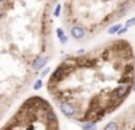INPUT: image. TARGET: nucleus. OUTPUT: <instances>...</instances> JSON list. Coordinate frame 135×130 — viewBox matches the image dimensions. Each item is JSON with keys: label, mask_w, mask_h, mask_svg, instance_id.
I'll use <instances>...</instances> for the list:
<instances>
[{"label": "nucleus", "mask_w": 135, "mask_h": 130, "mask_svg": "<svg viewBox=\"0 0 135 130\" xmlns=\"http://www.w3.org/2000/svg\"><path fill=\"white\" fill-rule=\"evenodd\" d=\"M71 36L74 39H83L86 36V28L81 25H74L71 28Z\"/></svg>", "instance_id": "nucleus-1"}, {"label": "nucleus", "mask_w": 135, "mask_h": 130, "mask_svg": "<svg viewBox=\"0 0 135 130\" xmlns=\"http://www.w3.org/2000/svg\"><path fill=\"white\" fill-rule=\"evenodd\" d=\"M60 108H61L62 114L67 116V117H74V114H76V107L70 103H61Z\"/></svg>", "instance_id": "nucleus-2"}, {"label": "nucleus", "mask_w": 135, "mask_h": 130, "mask_svg": "<svg viewBox=\"0 0 135 130\" xmlns=\"http://www.w3.org/2000/svg\"><path fill=\"white\" fill-rule=\"evenodd\" d=\"M45 65H47V58H36V59L33 61V64H32V68L38 71V69L44 68Z\"/></svg>", "instance_id": "nucleus-3"}, {"label": "nucleus", "mask_w": 135, "mask_h": 130, "mask_svg": "<svg viewBox=\"0 0 135 130\" xmlns=\"http://www.w3.org/2000/svg\"><path fill=\"white\" fill-rule=\"evenodd\" d=\"M103 130H119V126H118L116 121H109V123L105 126Z\"/></svg>", "instance_id": "nucleus-4"}, {"label": "nucleus", "mask_w": 135, "mask_h": 130, "mask_svg": "<svg viewBox=\"0 0 135 130\" xmlns=\"http://www.w3.org/2000/svg\"><path fill=\"white\" fill-rule=\"evenodd\" d=\"M57 35H58L60 40H61L62 43H67V36H65V33L62 32V29H61V28H58V29H57Z\"/></svg>", "instance_id": "nucleus-5"}, {"label": "nucleus", "mask_w": 135, "mask_h": 130, "mask_svg": "<svg viewBox=\"0 0 135 130\" xmlns=\"http://www.w3.org/2000/svg\"><path fill=\"white\" fill-rule=\"evenodd\" d=\"M83 129H84V130H96V124L87 121L86 124H83Z\"/></svg>", "instance_id": "nucleus-6"}, {"label": "nucleus", "mask_w": 135, "mask_h": 130, "mask_svg": "<svg viewBox=\"0 0 135 130\" xmlns=\"http://www.w3.org/2000/svg\"><path fill=\"white\" fill-rule=\"evenodd\" d=\"M42 87V81L41 80H36L35 84H33V90H39Z\"/></svg>", "instance_id": "nucleus-7"}, {"label": "nucleus", "mask_w": 135, "mask_h": 130, "mask_svg": "<svg viewBox=\"0 0 135 130\" xmlns=\"http://www.w3.org/2000/svg\"><path fill=\"white\" fill-rule=\"evenodd\" d=\"M60 10H61V4H57L55 10H54V16H60Z\"/></svg>", "instance_id": "nucleus-8"}, {"label": "nucleus", "mask_w": 135, "mask_h": 130, "mask_svg": "<svg viewBox=\"0 0 135 130\" xmlns=\"http://www.w3.org/2000/svg\"><path fill=\"white\" fill-rule=\"evenodd\" d=\"M118 28H119V26H118V25L112 26V28L109 29V33H115V32H118Z\"/></svg>", "instance_id": "nucleus-9"}, {"label": "nucleus", "mask_w": 135, "mask_h": 130, "mask_svg": "<svg viewBox=\"0 0 135 130\" xmlns=\"http://www.w3.org/2000/svg\"><path fill=\"white\" fill-rule=\"evenodd\" d=\"M48 72H50V69H48V68H45V69H44V71H42V72H41V77H45V75H47V74H48Z\"/></svg>", "instance_id": "nucleus-10"}, {"label": "nucleus", "mask_w": 135, "mask_h": 130, "mask_svg": "<svg viewBox=\"0 0 135 130\" xmlns=\"http://www.w3.org/2000/svg\"><path fill=\"white\" fill-rule=\"evenodd\" d=\"M132 90H134V91H135V82H134V85H132Z\"/></svg>", "instance_id": "nucleus-11"}, {"label": "nucleus", "mask_w": 135, "mask_h": 130, "mask_svg": "<svg viewBox=\"0 0 135 130\" xmlns=\"http://www.w3.org/2000/svg\"><path fill=\"white\" fill-rule=\"evenodd\" d=\"M3 2H4V0H0V3H3Z\"/></svg>", "instance_id": "nucleus-12"}]
</instances>
